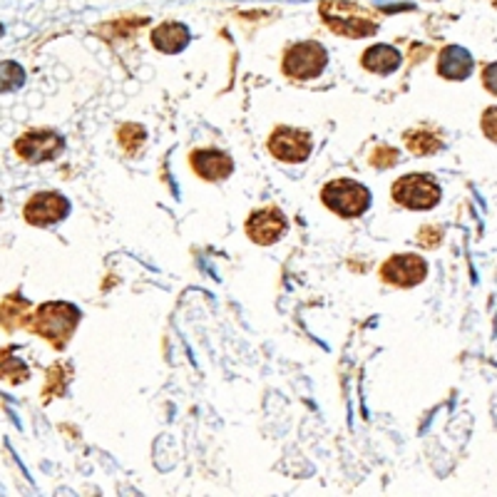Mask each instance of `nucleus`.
Masks as SVG:
<instances>
[{
	"instance_id": "1",
	"label": "nucleus",
	"mask_w": 497,
	"mask_h": 497,
	"mask_svg": "<svg viewBox=\"0 0 497 497\" xmlns=\"http://www.w3.org/2000/svg\"><path fill=\"white\" fill-rule=\"evenodd\" d=\"M80 321V311L72 304H42L35 308V314H30L28 331H35L40 336L50 341L52 346L62 351L68 346V341L75 333V326Z\"/></svg>"
},
{
	"instance_id": "2",
	"label": "nucleus",
	"mask_w": 497,
	"mask_h": 497,
	"mask_svg": "<svg viewBox=\"0 0 497 497\" xmlns=\"http://www.w3.org/2000/svg\"><path fill=\"white\" fill-rule=\"evenodd\" d=\"M321 18L333 33L346 35V38H366L378 30V20L368 10L356 3H346V0H324Z\"/></svg>"
},
{
	"instance_id": "3",
	"label": "nucleus",
	"mask_w": 497,
	"mask_h": 497,
	"mask_svg": "<svg viewBox=\"0 0 497 497\" xmlns=\"http://www.w3.org/2000/svg\"><path fill=\"white\" fill-rule=\"evenodd\" d=\"M321 199L328 209H333L341 217H361L370 204V194L363 184H358L353 179H333L328 182Z\"/></svg>"
},
{
	"instance_id": "4",
	"label": "nucleus",
	"mask_w": 497,
	"mask_h": 497,
	"mask_svg": "<svg viewBox=\"0 0 497 497\" xmlns=\"http://www.w3.org/2000/svg\"><path fill=\"white\" fill-rule=\"evenodd\" d=\"M393 199L400 207L423 211V209L436 207L440 202V187L436 179L427 174H408L393 184Z\"/></svg>"
},
{
	"instance_id": "5",
	"label": "nucleus",
	"mask_w": 497,
	"mask_h": 497,
	"mask_svg": "<svg viewBox=\"0 0 497 497\" xmlns=\"http://www.w3.org/2000/svg\"><path fill=\"white\" fill-rule=\"evenodd\" d=\"M62 149H65V139L52 129H30L15 139L18 157L30 162V164H42V162L60 157Z\"/></svg>"
},
{
	"instance_id": "6",
	"label": "nucleus",
	"mask_w": 497,
	"mask_h": 497,
	"mask_svg": "<svg viewBox=\"0 0 497 497\" xmlns=\"http://www.w3.org/2000/svg\"><path fill=\"white\" fill-rule=\"evenodd\" d=\"M328 65V52L324 50L321 42L316 40H308V42H298L288 50L286 58H284V70L286 75L296 80H311L324 72Z\"/></svg>"
},
{
	"instance_id": "7",
	"label": "nucleus",
	"mask_w": 497,
	"mask_h": 497,
	"mask_svg": "<svg viewBox=\"0 0 497 497\" xmlns=\"http://www.w3.org/2000/svg\"><path fill=\"white\" fill-rule=\"evenodd\" d=\"M70 202L58 192H38L25 204V221L33 227H50L68 217Z\"/></svg>"
},
{
	"instance_id": "8",
	"label": "nucleus",
	"mask_w": 497,
	"mask_h": 497,
	"mask_svg": "<svg viewBox=\"0 0 497 497\" xmlns=\"http://www.w3.org/2000/svg\"><path fill=\"white\" fill-rule=\"evenodd\" d=\"M268 152L281 162L288 164H298L311 155V135L304 129L278 127L271 137H268Z\"/></svg>"
},
{
	"instance_id": "9",
	"label": "nucleus",
	"mask_w": 497,
	"mask_h": 497,
	"mask_svg": "<svg viewBox=\"0 0 497 497\" xmlns=\"http://www.w3.org/2000/svg\"><path fill=\"white\" fill-rule=\"evenodd\" d=\"M380 277L393 286H416L427 277V264L416 254H398L383 264Z\"/></svg>"
},
{
	"instance_id": "10",
	"label": "nucleus",
	"mask_w": 497,
	"mask_h": 497,
	"mask_svg": "<svg viewBox=\"0 0 497 497\" xmlns=\"http://www.w3.org/2000/svg\"><path fill=\"white\" fill-rule=\"evenodd\" d=\"M286 229H288L286 217L274 207L258 209V211H254L247 221L248 237L254 239L257 244H261V247H268V244L278 241V239L286 234Z\"/></svg>"
},
{
	"instance_id": "11",
	"label": "nucleus",
	"mask_w": 497,
	"mask_h": 497,
	"mask_svg": "<svg viewBox=\"0 0 497 497\" xmlns=\"http://www.w3.org/2000/svg\"><path fill=\"white\" fill-rule=\"evenodd\" d=\"M192 167L197 169V174L209 182H219V179H227L231 174L234 162L229 155L219 152V149H197L192 155Z\"/></svg>"
},
{
	"instance_id": "12",
	"label": "nucleus",
	"mask_w": 497,
	"mask_h": 497,
	"mask_svg": "<svg viewBox=\"0 0 497 497\" xmlns=\"http://www.w3.org/2000/svg\"><path fill=\"white\" fill-rule=\"evenodd\" d=\"M473 55L467 52L465 48H457V45H450L440 52V58H437V72H440V78L447 80H465L470 78V72H473Z\"/></svg>"
},
{
	"instance_id": "13",
	"label": "nucleus",
	"mask_w": 497,
	"mask_h": 497,
	"mask_svg": "<svg viewBox=\"0 0 497 497\" xmlns=\"http://www.w3.org/2000/svg\"><path fill=\"white\" fill-rule=\"evenodd\" d=\"M152 45L159 52H179L189 45V28L182 23H162L152 30Z\"/></svg>"
},
{
	"instance_id": "14",
	"label": "nucleus",
	"mask_w": 497,
	"mask_h": 497,
	"mask_svg": "<svg viewBox=\"0 0 497 497\" xmlns=\"http://www.w3.org/2000/svg\"><path fill=\"white\" fill-rule=\"evenodd\" d=\"M28 318L30 304L20 296L18 291L3 298V304H0V326L5 328V331H15L20 326L25 328L28 326Z\"/></svg>"
},
{
	"instance_id": "15",
	"label": "nucleus",
	"mask_w": 497,
	"mask_h": 497,
	"mask_svg": "<svg viewBox=\"0 0 497 497\" xmlns=\"http://www.w3.org/2000/svg\"><path fill=\"white\" fill-rule=\"evenodd\" d=\"M398 65H400V52L390 45H376L363 55V68L378 75H390L396 72Z\"/></svg>"
},
{
	"instance_id": "16",
	"label": "nucleus",
	"mask_w": 497,
	"mask_h": 497,
	"mask_svg": "<svg viewBox=\"0 0 497 497\" xmlns=\"http://www.w3.org/2000/svg\"><path fill=\"white\" fill-rule=\"evenodd\" d=\"M30 378V368L15 356V348H0V380L18 386Z\"/></svg>"
},
{
	"instance_id": "17",
	"label": "nucleus",
	"mask_w": 497,
	"mask_h": 497,
	"mask_svg": "<svg viewBox=\"0 0 497 497\" xmlns=\"http://www.w3.org/2000/svg\"><path fill=\"white\" fill-rule=\"evenodd\" d=\"M406 145L413 155H436V152L443 149L440 137H436V135L427 132V129H413V132H408Z\"/></svg>"
},
{
	"instance_id": "18",
	"label": "nucleus",
	"mask_w": 497,
	"mask_h": 497,
	"mask_svg": "<svg viewBox=\"0 0 497 497\" xmlns=\"http://www.w3.org/2000/svg\"><path fill=\"white\" fill-rule=\"evenodd\" d=\"M70 378H72L70 366H65V363H55V366L48 370V383H45V393H42V398L48 400V398L62 396Z\"/></svg>"
},
{
	"instance_id": "19",
	"label": "nucleus",
	"mask_w": 497,
	"mask_h": 497,
	"mask_svg": "<svg viewBox=\"0 0 497 497\" xmlns=\"http://www.w3.org/2000/svg\"><path fill=\"white\" fill-rule=\"evenodd\" d=\"M25 82V70L18 62H0V92H13V89L23 88Z\"/></svg>"
},
{
	"instance_id": "20",
	"label": "nucleus",
	"mask_w": 497,
	"mask_h": 497,
	"mask_svg": "<svg viewBox=\"0 0 497 497\" xmlns=\"http://www.w3.org/2000/svg\"><path fill=\"white\" fill-rule=\"evenodd\" d=\"M145 139H147V132L139 127V125H122V127H119V145H122L125 152H129V155H135V152L145 145Z\"/></svg>"
},
{
	"instance_id": "21",
	"label": "nucleus",
	"mask_w": 497,
	"mask_h": 497,
	"mask_svg": "<svg viewBox=\"0 0 497 497\" xmlns=\"http://www.w3.org/2000/svg\"><path fill=\"white\" fill-rule=\"evenodd\" d=\"M398 162V149L393 147H376V152L370 155V164L378 169L393 167Z\"/></svg>"
},
{
	"instance_id": "22",
	"label": "nucleus",
	"mask_w": 497,
	"mask_h": 497,
	"mask_svg": "<svg viewBox=\"0 0 497 497\" xmlns=\"http://www.w3.org/2000/svg\"><path fill=\"white\" fill-rule=\"evenodd\" d=\"M483 132L487 139H492L497 145V108H487L483 112Z\"/></svg>"
},
{
	"instance_id": "23",
	"label": "nucleus",
	"mask_w": 497,
	"mask_h": 497,
	"mask_svg": "<svg viewBox=\"0 0 497 497\" xmlns=\"http://www.w3.org/2000/svg\"><path fill=\"white\" fill-rule=\"evenodd\" d=\"M417 241L427 248H436L440 241H443V231L437 227H423L420 229V234H417Z\"/></svg>"
},
{
	"instance_id": "24",
	"label": "nucleus",
	"mask_w": 497,
	"mask_h": 497,
	"mask_svg": "<svg viewBox=\"0 0 497 497\" xmlns=\"http://www.w3.org/2000/svg\"><path fill=\"white\" fill-rule=\"evenodd\" d=\"M483 85L487 88V92L497 95V62L485 65V70H483Z\"/></svg>"
},
{
	"instance_id": "25",
	"label": "nucleus",
	"mask_w": 497,
	"mask_h": 497,
	"mask_svg": "<svg viewBox=\"0 0 497 497\" xmlns=\"http://www.w3.org/2000/svg\"><path fill=\"white\" fill-rule=\"evenodd\" d=\"M0 209H3V199H0Z\"/></svg>"
}]
</instances>
